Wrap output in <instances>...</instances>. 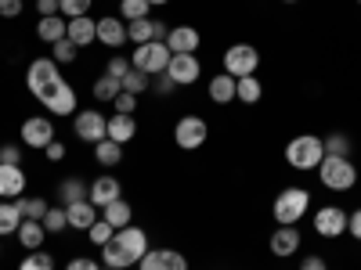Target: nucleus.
I'll return each instance as SVG.
<instances>
[{"mask_svg":"<svg viewBox=\"0 0 361 270\" xmlns=\"http://www.w3.org/2000/svg\"><path fill=\"white\" fill-rule=\"evenodd\" d=\"M25 90H29V94H33L51 115H76V112H80L73 83L62 79V72H58V62H51V58H37V62H29V69H25Z\"/></svg>","mask_w":361,"mask_h":270,"instance_id":"1","label":"nucleus"},{"mask_svg":"<svg viewBox=\"0 0 361 270\" xmlns=\"http://www.w3.org/2000/svg\"><path fill=\"white\" fill-rule=\"evenodd\" d=\"M152 249L148 245V234L145 227L137 224H127V227H119L112 234V242L102 245V266H116V270H127V266H137L141 256Z\"/></svg>","mask_w":361,"mask_h":270,"instance_id":"2","label":"nucleus"},{"mask_svg":"<svg viewBox=\"0 0 361 270\" xmlns=\"http://www.w3.org/2000/svg\"><path fill=\"white\" fill-rule=\"evenodd\" d=\"M325 159V144L322 137L314 134H300L286 144V162L296 169V173H307V169H318V162Z\"/></svg>","mask_w":361,"mask_h":270,"instance_id":"3","label":"nucleus"},{"mask_svg":"<svg viewBox=\"0 0 361 270\" xmlns=\"http://www.w3.org/2000/svg\"><path fill=\"white\" fill-rule=\"evenodd\" d=\"M318 180L329 191H354L357 166H354V159H343V155H325L318 162Z\"/></svg>","mask_w":361,"mask_h":270,"instance_id":"4","label":"nucleus"},{"mask_svg":"<svg viewBox=\"0 0 361 270\" xmlns=\"http://www.w3.org/2000/svg\"><path fill=\"white\" fill-rule=\"evenodd\" d=\"M311 209V191L307 188H286L275 205H271V217H275V224H286V227H296L300 220L307 217Z\"/></svg>","mask_w":361,"mask_h":270,"instance_id":"5","label":"nucleus"},{"mask_svg":"<svg viewBox=\"0 0 361 270\" xmlns=\"http://www.w3.org/2000/svg\"><path fill=\"white\" fill-rule=\"evenodd\" d=\"M170 58H173V54H170L166 40H152V44H137V47H134L130 65L141 69V72H148V76H163L166 65H170Z\"/></svg>","mask_w":361,"mask_h":270,"instance_id":"6","label":"nucleus"},{"mask_svg":"<svg viewBox=\"0 0 361 270\" xmlns=\"http://www.w3.org/2000/svg\"><path fill=\"white\" fill-rule=\"evenodd\" d=\"M73 134H76L83 144L94 148L98 141L109 137V115H102L98 108H80V112L73 115Z\"/></svg>","mask_w":361,"mask_h":270,"instance_id":"7","label":"nucleus"},{"mask_svg":"<svg viewBox=\"0 0 361 270\" xmlns=\"http://www.w3.org/2000/svg\"><path fill=\"white\" fill-rule=\"evenodd\" d=\"M260 65V51L253 44H231L224 51V72L235 76V79H243V76H253Z\"/></svg>","mask_w":361,"mask_h":270,"instance_id":"8","label":"nucleus"},{"mask_svg":"<svg viewBox=\"0 0 361 270\" xmlns=\"http://www.w3.org/2000/svg\"><path fill=\"white\" fill-rule=\"evenodd\" d=\"M209 137V127L202 115H180L177 127H173V141L177 148H185V152H195V148H202Z\"/></svg>","mask_w":361,"mask_h":270,"instance_id":"9","label":"nucleus"},{"mask_svg":"<svg viewBox=\"0 0 361 270\" xmlns=\"http://www.w3.org/2000/svg\"><path fill=\"white\" fill-rule=\"evenodd\" d=\"M22 144L25 148H33V152H44V148L54 141V123H51V115H29L22 130H18Z\"/></svg>","mask_w":361,"mask_h":270,"instance_id":"10","label":"nucleus"},{"mask_svg":"<svg viewBox=\"0 0 361 270\" xmlns=\"http://www.w3.org/2000/svg\"><path fill=\"white\" fill-rule=\"evenodd\" d=\"M166 76H170L177 86H192V83H199V76H202L199 54H173V58H170V65H166Z\"/></svg>","mask_w":361,"mask_h":270,"instance_id":"11","label":"nucleus"},{"mask_svg":"<svg viewBox=\"0 0 361 270\" xmlns=\"http://www.w3.org/2000/svg\"><path fill=\"white\" fill-rule=\"evenodd\" d=\"M314 234L318 238H340V234H347V209L322 205L314 213Z\"/></svg>","mask_w":361,"mask_h":270,"instance_id":"12","label":"nucleus"},{"mask_svg":"<svg viewBox=\"0 0 361 270\" xmlns=\"http://www.w3.org/2000/svg\"><path fill=\"white\" fill-rule=\"evenodd\" d=\"M116 198H123V184H119L112 173H102V176H94V180L87 184V202H90V205L105 209V205L116 202Z\"/></svg>","mask_w":361,"mask_h":270,"instance_id":"13","label":"nucleus"},{"mask_svg":"<svg viewBox=\"0 0 361 270\" xmlns=\"http://www.w3.org/2000/svg\"><path fill=\"white\" fill-rule=\"evenodd\" d=\"M166 33H170V25L166 22H159V18H137V22H127V40L137 47V44H152V40H166Z\"/></svg>","mask_w":361,"mask_h":270,"instance_id":"14","label":"nucleus"},{"mask_svg":"<svg viewBox=\"0 0 361 270\" xmlns=\"http://www.w3.org/2000/svg\"><path fill=\"white\" fill-rule=\"evenodd\" d=\"M137 270H188V259L177 249H148L141 256Z\"/></svg>","mask_w":361,"mask_h":270,"instance_id":"15","label":"nucleus"},{"mask_svg":"<svg viewBox=\"0 0 361 270\" xmlns=\"http://www.w3.org/2000/svg\"><path fill=\"white\" fill-rule=\"evenodd\" d=\"M271 256H279V259H289L293 252H300V245H304V234H300V227H286L279 224L275 231H271Z\"/></svg>","mask_w":361,"mask_h":270,"instance_id":"16","label":"nucleus"},{"mask_svg":"<svg viewBox=\"0 0 361 270\" xmlns=\"http://www.w3.org/2000/svg\"><path fill=\"white\" fill-rule=\"evenodd\" d=\"M98 44L109 47V51H119L127 44V22L119 18V15H105L98 18Z\"/></svg>","mask_w":361,"mask_h":270,"instance_id":"17","label":"nucleus"},{"mask_svg":"<svg viewBox=\"0 0 361 270\" xmlns=\"http://www.w3.org/2000/svg\"><path fill=\"white\" fill-rule=\"evenodd\" d=\"M199 44H202L199 29H192V25H170V33H166L170 54H195Z\"/></svg>","mask_w":361,"mask_h":270,"instance_id":"18","label":"nucleus"},{"mask_svg":"<svg viewBox=\"0 0 361 270\" xmlns=\"http://www.w3.org/2000/svg\"><path fill=\"white\" fill-rule=\"evenodd\" d=\"M25 169L22 166H0V198L4 202H15L25 195Z\"/></svg>","mask_w":361,"mask_h":270,"instance_id":"19","label":"nucleus"},{"mask_svg":"<svg viewBox=\"0 0 361 270\" xmlns=\"http://www.w3.org/2000/svg\"><path fill=\"white\" fill-rule=\"evenodd\" d=\"M66 37L76 44V47H90L98 40V22L90 18V15H80V18H69V29H66Z\"/></svg>","mask_w":361,"mask_h":270,"instance_id":"20","label":"nucleus"},{"mask_svg":"<svg viewBox=\"0 0 361 270\" xmlns=\"http://www.w3.org/2000/svg\"><path fill=\"white\" fill-rule=\"evenodd\" d=\"M134 137H137V119H134V115H127V112L109 115V141H116V144H130Z\"/></svg>","mask_w":361,"mask_h":270,"instance_id":"21","label":"nucleus"},{"mask_svg":"<svg viewBox=\"0 0 361 270\" xmlns=\"http://www.w3.org/2000/svg\"><path fill=\"white\" fill-rule=\"evenodd\" d=\"M66 217H69V227L73 231H90V227H94V220H98V205H90L87 198L83 202H73V205H66Z\"/></svg>","mask_w":361,"mask_h":270,"instance_id":"22","label":"nucleus"},{"mask_svg":"<svg viewBox=\"0 0 361 270\" xmlns=\"http://www.w3.org/2000/svg\"><path fill=\"white\" fill-rule=\"evenodd\" d=\"M66 29H69V18H62V15L40 18V22H37V40L51 47V44H58V40L66 37Z\"/></svg>","mask_w":361,"mask_h":270,"instance_id":"23","label":"nucleus"},{"mask_svg":"<svg viewBox=\"0 0 361 270\" xmlns=\"http://www.w3.org/2000/svg\"><path fill=\"white\" fill-rule=\"evenodd\" d=\"M235 90H238L235 76H228V72L209 76V101H217V105H231V101H235Z\"/></svg>","mask_w":361,"mask_h":270,"instance_id":"24","label":"nucleus"},{"mask_svg":"<svg viewBox=\"0 0 361 270\" xmlns=\"http://www.w3.org/2000/svg\"><path fill=\"white\" fill-rule=\"evenodd\" d=\"M18 245L25 249V252H33V249H44V238H47V231H44V224L40 220H22V227H18Z\"/></svg>","mask_w":361,"mask_h":270,"instance_id":"25","label":"nucleus"},{"mask_svg":"<svg viewBox=\"0 0 361 270\" xmlns=\"http://www.w3.org/2000/svg\"><path fill=\"white\" fill-rule=\"evenodd\" d=\"M102 220H109L116 231H119V227H127V224L134 220V205H130L127 198H116V202H109V205L102 209Z\"/></svg>","mask_w":361,"mask_h":270,"instance_id":"26","label":"nucleus"},{"mask_svg":"<svg viewBox=\"0 0 361 270\" xmlns=\"http://www.w3.org/2000/svg\"><path fill=\"white\" fill-rule=\"evenodd\" d=\"M15 205H18V213H22V220H44L47 217V198H40V195H22V198H15Z\"/></svg>","mask_w":361,"mask_h":270,"instance_id":"27","label":"nucleus"},{"mask_svg":"<svg viewBox=\"0 0 361 270\" xmlns=\"http://www.w3.org/2000/svg\"><path fill=\"white\" fill-rule=\"evenodd\" d=\"M18 227H22V213H18V205L0 198V238L18 234Z\"/></svg>","mask_w":361,"mask_h":270,"instance_id":"28","label":"nucleus"},{"mask_svg":"<svg viewBox=\"0 0 361 270\" xmlns=\"http://www.w3.org/2000/svg\"><path fill=\"white\" fill-rule=\"evenodd\" d=\"M58 198H62V205L83 202V198H87V180H80V176H66V180H62V188H58Z\"/></svg>","mask_w":361,"mask_h":270,"instance_id":"29","label":"nucleus"},{"mask_svg":"<svg viewBox=\"0 0 361 270\" xmlns=\"http://www.w3.org/2000/svg\"><path fill=\"white\" fill-rule=\"evenodd\" d=\"M94 159L102 162V166H119L123 162V144H116V141H98L94 144Z\"/></svg>","mask_w":361,"mask_h":270,"instance_id":"30","label":"nucleus"},{"mask_svg":"<svg viewBox=\"0 0 361 270\" xmlns=\"http://www.w3.org/2000/svg\"><path fill=\"white\" fill-rule=\"evenodd\" d=\"M235 83H238V90H235V98H238V101L257 105V101L264 98V86H260L257 76H243V79H235Z\"/></svg>","mask_w":361,"mask_h":270,"instance_id":"31","label":"nucleus"},{"mask_svg":"<svg viewBox=\"0 0 361 270\" xmlns=\"http://www.w3.org/2000/svg\"><path fill=\"white\" fill-rule=\"evenodd\" d=\"M322 144H325V155H343V159H350V152H354V137H347V134H329V137H322Z\"/></svg>","mask_w":361,"mask_h":270,"instance_id":"32","label":"nucleus"},{"mask_svg":"<svg viewBox=\"0 0 361 270\" xmlns=\"http://www.w3.org/2000/svg\"><path fill=\"white\" fill-rule=\"evenodd\" d=\"M119 83H123V90H127V94H134V98H141L145 90H152V76L141 72V69H130V72H127L123 79H119Z\"/></svg>","mask_w":361,"mask_h":270,"instance_id":"33","label":"nucleus"},{"mask_svg":"<svg viewBox=\"0 0 361 270\" xmlns=\"http://www.w3.org/2000/svg\"><path fill=\"white\" fill-rule=\"evenodd\" d=\"M76 54H80V47H76L69 37H62L58 44H51V62H58V65H73Z\"/></svg>","mask_w":361,"mask_h":270,"instance_id":"34","label":"nucleus"},{"mask_svg":"<svg viewBox=\"0 0 361 270\" xmlns=\"http://www.w3.org/2000/svg\"><path fill=\"white\" fill-rule=\"evenodd\" d=\"M152 4L148 0H119V18L123 22H137V18H148Z\"/></svg>","mask_w":361,"mask_h":270,"instance_id":"35","label":"nucleus"},{"mask_svg":"<svg viewBox=\"0 0 361 270\" xmlns=\"http://www.w3.org/2000/svg\"><path fill=\"white\" fill-rule=\"evenodd\" d=\"M18 270H54V256L44 252V249H33V252H25Z\"/></svg>","mask_w":361,"mask_h":270,"instance_id":"36","label":"nucleus"},{"mask_svg":"<svg viewBox=\"0 0 361 270\" xmlns=\"http://www.w3.org/2000/svg\"><path fill=\"white\" fill-rule=\"evenodd\" d=\"M119 90H123V83H119V79H112V76L105 72L102 79H94V101H109V105H112Z\"/></svg>","mask_w":361,"mask_h":270,"instance_id":"37","label":"nucleus"},{"mask_svg":"<svg viewBox=\"0 0 361 270\" xmlns=\"http://www.w3.org/2000/svg\"><path fill=\"white\" fill-rule=\"evenodd\" d=\"M40 224H44V231H47V234H62V231L69 227L66 205H51V209H47V217H44Z\"/></svg>","mask_w":361,"mask_h":270,"instance_id":"38","label":"nucleus"},{"mask_svg":"<svg viewBox=\"0 0 361 270\" xmlns=\"http://www.w3.org/2000/svg\"><path fill=\"white\" fill-rule=\"evenodd\" d=\"M112 234H116V227H112L109 220H102V217L94 220V227H90V231H87V238H90V245H98V249L112 242Z\"/></svg>","mask_w":361,"mask_h":270,"instance_id":"39","label":"nucleus"},{"mask_svg":"<svg viewBox=\"0 0 361 270\" xmlns=\"http://www.w3.org/2000/svg\"><path fill=\"white\" fill-rule=\"evenodd\" d=\"M90 4L94 0H58V11H62V18H80L90 11Z\"/></svg>","mask_w":361,"mask_h":270,"instance_id":"40","label":"nucleus"},{"mask_svg":"<svg viewBox=\"0 0 361 270\" xmlns=\"http://www.w3.org/2000/svg\"><path fill=\"white\" fill-rule=\"evenodd\" d=\"M130 69H134V65H130V58H123V54H112V58H109V65H105V72H109L112 79H123Z\"/></svg>","mask_w":361,"mask_h":270,"instance_id":"41","label":"nucleus"},{"mask_svg":"<svg viewBox=\"0 0 361 270\" xmlns=\"http://www.w3.org/2000/svg\"><path fill=\"white\" fill-rule=\"evenodd\" d=\"M22 148L25 144H0V166H22Z\"/></svg>","mask_w":361,"mask_h":270,"instance_id":"42","label":"nucleus"},{"mask_svg":"<svg viewBox=\"0 0 361 270\" xmlns=\"http://www.w3.org/2000/svg\"><path fill=\"white\" fill-rule=\"evenodd\" d=\"M112 108H116V112H127V115H134V108H137V98H134V94H127V90H119V94H116V101H112Z\"/></svg>","mask_w":361,"mask_h":270,"instance_id":"43","label":"nucleus"},{"mask_svg":"<svg viewBox=\"0 0 361 270\" xmlns=\"http://www.w3.org/2000/svg\"><path fill=\"white\" fill-rule=\"evenodd\" d=\"M25 11V0H0V18H18Z\"/></svg>","mask_w":361,"mask_h":270,"instance_id":"44","label":"nucleus"},{"mask_svg":"<svg viewBox=\"0 0 361 270\" xmlns=\"http://www.w3.org/2000/svg\"><path fill=\"white\" fill-rule=\"evenodd\" d=\"M66 270H102V263L90 259V256H73V259L66 263Z\"/></svg>","mask_w":361,"mask_h":270,"instance_id":"45","label":"nucleus"},{"mask_svg":"<svg viewBox=\"0 0 361 270\" xmlns=\"http://www.w3.org/2000/svg\"><path fill=\"white\" fill-rule=\"evenodd\" d=\"M152 90H156V94H163V98H166V94H173V90H177V83H173V79H170V76L163 72V76H152Z\"/></svg>","mask_w":361,"mask_h":270,"instance_id":"46","label":"nucleus"},{"mask_svg":"<svg viewBox=\"0 0 361 270\" xmlns=\"http://www.w3.org/2000/svg\"><path fill=\"white\" fill-rule=\"evenodd\" d=\"M44 155H47V162H62V159H66V144L54 137V141H51V144L44 148Z\"/></svg>","mask_w":361,"mask_h":270,"instance_id":"47","label":"nucleus"},{"mask_svg":"<svg viewBox=\"0 0 361 270\" xmlns=\"http://www.w3.org/2000/svg\"><path fill=\"white\" fill-rule=\"evenodd\" d=\"M347 234H354V242H361V209L347 213Z\"/></svg>","mask_w":361,"mask_h":270,"instance_id":"48","label":"nucleus"},{"mask_svg":"<svg viewBox=\"0 0 361 270\" xmlns=\"http://www.w3.org/2000/svg\"><path fill=\"white\" fill-rule=\"evenodd\" d=\"M300 270H329V263H325V256H304Z\"/></svg>","mask_w":361,"mask_h":270,"instance_id":"49","label":"nucleus"},{"mask_svg":"<svg viewBox=\"0 0 361 270\" xmlns=\"http://www.w3.org/2000/svg\"><path fill=\"white\" fill-rule=\"evenodd\" d=\"M37 11H40V18H51V15H62V11H58V0H37Z\"/></svg>","mask_w":361,"mask_h":270,"instance_id":"50","label":"nucleus"},{"mask_svg":"<svg viewBox=\"0 0 361 270\" xmlns=\"http://www.w3.org/2000/svg\"><path fill=\"white\" fill-rule=\"evenodd\" d=\"M148 4H152V8H163V4H170V0H148Z\"/></svg>","mask_w":361,"mask_h":270,"instance_id":"51","label":"nucleus"},{"mask_svg":"<svg viewBox=\"0 0 361 270\" xmlns=\"http://www.w3.org/2000/svg\"><path fill=\"white\" fill-rule=\"evenodd\" d=\"M282 4H296V0H282Z\"/></svg>","mask_w":361,"mask_h":270,"instance_id":"52","label":"nucleus"},{"mask_svg":"<svg viewBox=\"0 0 361 270\" xmlns=\"http://www.w3.org/2000/svg\"><path fill=\"white\" fill-rule=\"evenodd\" d=\"M102 270H116V266H102Z\"/></svg>","mask_w":361,"mask_h":270,"instance_id":"53","label":"nucleus"},{"mask_svg":"<svg viewBox=\"0 0 361 270\" xmlns=\"http://www.w3.org/2000/svg\"><path fill=\"white\" fill-rule=\"evenodd\" d=\"M116 4H119V0H116Z\"/></svg>","mask_w":361,"mask_h":270,"instance_id":"54","label":"nucleus"},{"mask_svg":"<svg viewBox=\"0 0 361 270\" xmlns=\"http://www.w3.org/2000/svg\"><path fill=\"white\" fill-rule=\"evenodd\" d=\"M357 4H361V0H357Z\"/></svg>","mask_w":361,"mask_h":270,"instance_id":"55","label":"nucleus"}]
</instances>
